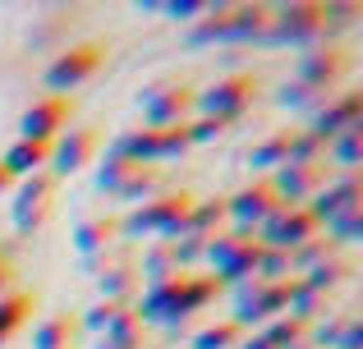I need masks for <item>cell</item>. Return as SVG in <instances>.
I'll return each mask as SVG.
<instances>
[{
	"instance_id": "6da1fadb",
	"label": "cell",
	"mask_w": 363,
	"mask_h": 349,
	"mask_svg": "<svg viewBox=\"0 0 363 349\" xmlns=\"http://www.w3.org/2000/svg\"><path fill=\"white\" fill-rule=\"evenodd\" d=\"M221 290H225V285H221L216 276L170 271V276L147 280V285L138 290V304H133V313H138L143 326L157 322V326H166V331H179V326H184L194 313H203V308L212 304Z\"/></svg>"
},
{
	"instance_id": "7a4b0ae2",
	"label": "cell",
	"mask_w": 363,
	"mask_h": 349,
	"mask_svg": "<svg viewBox=\"0 0 363 349\" xmlns=\"http://www.w3.org/2000/svg\"><path fill=\"white\" fill-rule=\"evenodd\" d=\"M189 212H194V193H157L138 202L129 216H120L124 239H179L189 234Z\"/></svg>"
},
{
	"instance_id": "3957f363",
	"label": "cell",
	"mask_w": 363,
	"mask_h": 349,
	"mask_svg": "<svg viewBox=\"0 0 363 349\" xmlns=\"http://www.w3.org/2000/svg\"><path fill=\"white\" fill-rule=\"evenodd\" d=\"M207 262H212V276L221 285H244V280L257 276V258H262V239L257 230H244V225H230V230L212 234L207 239Z\"/></svg>"
},
{
	"instance_id": "277c9868",
	"label": "cell",
	"mask_w": 363,
	"mask_h": 349,
	"mask_svg": "<svg viewBox=\"0 0 363 349\" xmlns=\"http://www.w3.org/2000/svg\"><path fill=\"white\" fill-rule=\"evenodd\" d=\"M294 280V276H290ZM290 280H244V285H235V317L230 322L248 331V326H257L262 331L272 317L290 313Z\"/></svg>"
},
{
	"instance_id": "5b68a950",
	"label": "cell",
	"mask_w": 363,
	"mask_h": 349,
	"mask_svg": "<svg viewBox=\"0 0 363 349\" xmlns=\"http://www.w3.org/2000/svg\"><path fill=\"white\" fill-rule=\"evenodd\" d=\"M138 106L147 129H175L189 125V115L198 110V92L189 83H152V88L138 92Z\"/></svg>"
},
{
	"instance_id": "8992f818",
	"label": "cell",
	"mask_w": 363,
	"mask_h": 349,
	"mask_svg": "<svg viewBox=\"0 0 363 349\" xmlns=\"http://www.w3.org/2000/svg\"><path fill=\"white\" fill-rule=\"evenodd\" d=\"M327 5H313V0H294V5L272 9V28H267V42L281 46H308L318 37H327Z\"/></svg>"
},
{
	"instance_id": "52a82bcc",
	"label": "cell",
	"mask_w": 363,
	"mask_h": 349,
	"mask_svg": "<svg viewBox=\"0 0 363 349\" xmlns=\"http://www.w3.org/2000/svg\"><path fill=\"white\" fill-rule=\"evenodd\" d=\"M101 60H106V46H101V42H74V46H65V51L46 64V88H51L55 97H69V88L88 83L92 74L101 69Z\"/></svg>"
},
{
	"instance_id": "ba28073f",
	"label": "cell",
	"mask_w": 363,
	"mask_h": 349,
	"mask_svg": "<svg viewBox=\"0 0 363 349\" xmlns=\"http://www.w3.org/2000/svg\"><path fill=\"white\" fill-rule=\"evenodd\" d=\"M257 88H262V83H257V74H244V69L240 74H225V79H216L207 92H198V110L230 125V120H240L244 110L253 106Z\"/></svg>"
},
{
	"instance_id": "9c48e42d",
	"label": "cell",
	"mask_w": 363,
	"mask_h": 349,
	"mask_svg": "<svg viewBox=\"0 0 363 349\" xmlns=\"http://www.w3.org/2000/svg\"><path fill=\"white\" fill-rule=\"evenodd\" d=\"M322 225L318 216L308 212V207H294V202H281L272 216H267L262 225H257V239H262V248H281V253H294L303 239H313Z\"/></svg>"
},
{
	"instance_id": "30bf717a",
	"label": "cell",
	"mask_w": 363,
	"mask_h": 349,
	"mask_svg": "<svg viewBox=\"0 0 363 349\" xmlns=\"http://www.w3.org/2000/svg\"><path fill=\"white\" fill-rule=\"evenodd\" d=\"M55 207V175L51 171H37L28 179H18V193H14V230L33 234L46 225V216H51Z\"/></svg>"
},
{
	"instance_id": "8fae6325",
	"label": "cell",
	"mask_w": 363,
	"mask_h": 349,
	"mask_svg": "<svg viewBox=\"0 0 363 349\" xmlns=\"http://www.w3.org/2000/svg\"><path fill=\"white\" fill-rule=\"evenodd\" d=\"M276 207H281V198H276V188H272V175H253L240 193L225 198L230 225H244V230H257V225H262Z\"/></svg>"
},
{
	"instance_id": "7c38bea8",
	"label": "cell",
	"mask_w": 363,
	"mask_h": 349,
	"mask_svg": "<svg viewBox=\"0 0 363 349\" xmlns=\"http://www.w3.org/2000/svg\"><path fill=\"white\" fill-rule=\"evenodd\" d=\"M327 179H331V166H327V161H313V166L285 161L281 171H272V188H276V198H281V202L308 207L313 198L327 188Z\"/></svg>"
},
{
	"instance_id": "4fadbf2b",
	"label": "cell",
	"mask_w": 363,
	"mask_h": 349,
	"mask_svg": "<svg viewBox=\"0 0 363 349\" xmlns=\"http://www.w3.org/2000/svg\"><path fill=\"white\" fill-rule=\"evenodd\" d=\"M74 115V101L69 97H42L33 101V106L23 110V120H18V138H33V143H55V138L65 134V125H69Z\"/></svg>"
},
{
	"instance_id": "5bb4252c",
	"label": "cell",
	"mask_w": 363,
	"mask_h": 349,
	"mask_svg": "<svg viewBox=\"0 0 363 349\" xmlns=\"http://www.w3.org/2000/svg\"><path fill=\"white\" fill-rule=\"evenodd\" d=\"M350 64L354 60H350L345 46H313L308 55H299V74H294V79L308 83V88H318V92H331L336 83H345Z\"/></svg>"
},
{
	"instance_id": "9a60e30c",
	"label": "cell",
	"mask_w": 363,
	"mask_h": 349,
	"mask_svg": "<svg viewBox=\"0 0 363 349\" xmlns=\"http://www.w3.org/2000/svg\"><path fill=\"white\" fill-rule=\"evenodd\" d=\"M359 120H363V92H359V88H350V92H336V97H327L318 110H313L308 134L318 138V143H331L340 129L359 125Z\"/></svg>"
},
{
	"instance_id": "2e32d148",
	"label": "cell",
	"mask_w": 363,
	"mask_h": 349,
	"mask_svg": "<svg viewBox=\"0 0 363 349\" xmlns=\"http://www.w3.org/2000/svg\"><path fill=\"white\" fill-rule=\"evenodd\" d=\"M88 262H97V290H101V299H111V304H133V294L143 290L138 262H129L124 253H101V258H88Z\"/></svg>"
},
{
	"instance_id": "e0dca14e",
	"label": "cell",
	"mask_w": 363,
	"mask_h": 349,
	"mask_svg": "<svg viewBox=\"0 0 363 349\" xmlns=\"http://www.w3.org/2000/svg\"><path fill=\"white\" fill-rule=\"evenodd\" d=\"M101 152V129H65L51 143V175H74L92 166Z\"/></svg>"
},
{
	"instance_id": "ac0fdd59",
	"label": "cell",
	"mask_w": 363,
	"mask_h": 349,
	"mask_svg": "<svg viewBox=\"0 0 363 349\" xmlns=\"http://www.w3.org/2000/svg\"><path fill=\"white\" fill-rule=\"evenodd\" d=\"M350 207H363V179L359 175H336V179H327V188L308 202V212L318 216V225H327V221H336L340 212H350Z\"/></svg>"
},
{
	"instance_id": "d6986e66",
	"label": "cell",
	"mask_w": 363,
	"mask_h": 349,
	"mask_svg": "<svg viewBox=\"0 0 363 349\" xmlns=\"http://www.w3.org/2000/svg\"><path fill=\"white\" fill-rule=\"evenodd\" d=\"M124 239L120 234V216H83L79 225H74V248L83 253V258H101V253H111L116 244Z\"/></svg>"
},
{
	"instance_id": "ffe728a7",
	"label": "cell",
	"mask_w": 363,
	"mask_h": 349,
	"mask_svg": "<svg viewBox=\"0 0 363 349\" xmlns=\"http://www.w3.org/2000/svg\"><path fill=\"white\" fill-rule=\"evenodd\" d=\"M0 166H5V171L14 175V184H18V179H28V175H37V171H46V166H51V143L14 138V143H9V152L0 156Z\"/></svg>"
},
{
	"instance_id": "44dd1931",
	"label": "cell",
	"mask_w": 363,
	"mask_h": 349,
	"mask_svg": "<svg viewBox=\"0 0 363 349\" xmlns=\"http://www.w3.org/2000/svg\"><path fill=\"white\" fill-rule=\"evenodd\" d=\"M290 138H294V129H276V134H267L262 143L248 147V166H253L257 175L281 171V166L290 161Z\"/></svg>"
},
{
	"instance_id": "7402d4cb",
	"label": "cell",
	"mask_w": 363,
	"mask_h": 349,
	"mask_svg": "<svg viewBox=\"0 0 363 349\" xmlns=\"http://www.w3.org/2000/svg\"><path fill=\"white\" fill-rule=\"evenodd\" d=\"M327 161L340 166V175H359V166H363V120L350 125V129H340V134L331 138L327 143Z\"/></svg>"
},
{
	"instance_id": "603a6c76",
	"label": "cell",
	"mask_w": 363,
	"mask_h": 349,
	"mask_svg": "<svg viewBox=\"0 0 363 349\" xmlns=\"http://www.w3.org/2000/svg\"><path fill=\"white\" fill-rule=\"evenodd\" d=\"M257 336H262L272 349H299V345H308L313 322H303V317H294V313H281V317H272Z\"/></svg>"
},
{
	"instance_id": "cb8c5ba5",
	"label": "cell",
	"mask_w": 363,
	"mask_h": 349,
	"mask_svg": "<svg viewBox=\"0 0 363 349\" xmlns=\"http://www.w3.org/2000/svg\"><path fill=\"white\" fill-rule=\"evenodd\" d=\"M230 225V212H225V198H194V212H189V234L198 239H212Z\"/></svg>"
},
{
	"instance_id": "d4e9b609",
	"label": "cell",
	"mask_w": 363,
	"mask_h": 349,
	"mask_svg": "<svg viewBox=\"0 0 363 349\" xmlns=\"http://www.w3.org/2000/svg\"><path fill=\"white\" fill-rule=\"evenodd\" d=\"M272 5H235L230 14V42H267Z\"/></svg>"
},
{
	"instance_id": "484cf974",
	"label": "cell",
	"mask_w": 363,
	"mask_h": 349,
	"mask_svg": "<svg viewBox=\"0 0 363 349\" xmlns=\"http://www.w3.org/2000/svg\"><path fill=\"white\" fill-rule=\"evenodd\" d=\"M340 253H345V248H340V244H336V239H331V234H327V230H318V234H313V239H303V244H299V248H294V253H290V267H294V276H303V271H313V267H322V262H331V258H340Z\"/></svg>"
},
{
	"instance_id": "4316f807",
	"label": "cell",
	"mask_w": 363,
	"mask_h": 349,
	"mask_svg": "<svg viewBox=\"0 0 363 349\" xmlns=\"http://www.w3.org/2000/svg\"><path fill=\"white\" fill-rule=\"evenodd\" d=\"M157 193H166V171H161V166H138V171L116 188L120 202H147V198H157Z\"/></svg>"
},
{
	"instance_id": "83f0119b",
	"label": "cell",
	"mask_w": 363,
	"mask_h": 349,
	"mask_svg": "<svg viewBox=\"0 0 363 349\" xmlns=\"http://www.w3.org/2000/svg\"><path fill=\"white\" fill-rule=\"evenodd\" d=\"M170 271H184V267H179V258H175V239H152L147 248H143V262H138L143 285H147V280L170 276Z\"/></svg>"
},
{
	"instance_id": "f1b7e54d",
	"label": "cell",
	"mask_w": 363,
	"mask_h": 349,
	"mask_svg": "<svg viewBox=\"0 0 363 349\" xmlns=\"http://www.w3.org/2000/svg\"><path fill=\"white\" fill-rule=\"evenodd\" d=\"M359 271V262L350 258V253H340V258H331V262H322V267H313V271H303V285H313V290H322V294H331L336 285H345L350 276Z\"/></svg>"
},
{
	"instance_id": "f546056e",
	"label": "cell",
	"mask_w": 363,
	"mask_h": 349,
	"mask_svg": "<svg viewBox=\"0 0 363 349\" xmlns=\"http://www.w3.org/2000/svg\"><path fill=\"white\" fill-rule=\"evenodd\" d=\"M230 14L235 5H212L194 28H189V42L194 46H207V42H230Z\"/></svg>"
},
{
	"instance_id": "4dcf8cb0",
	"label": "cell",
	"mask_w": 363,
	"mask_h": 349,
	"mask_svg": "<svg viewBox=\"0 0 363 349\" xmlns=\"http://www.w3.org/2000/svg\"><path fill=\"white\" fill-rule=\"evenodd\" d=\"M74 322L69 313H51L33 326V349H74Z\"/></svg>"
},
{
	"instance_id": "1f68e13d",
	"label": "cell",
	"mask_w": 363,
	"mask_h": 349,
	"mask_svg": "<svg viewBox=\"0 0 363 349\" xmlns=\"http://www.w3.org/2000/svg\"><path fill=\"white\" fill-rule=\"evenodd\" d=\"M244 341V331L230 322V317H221V322H207L203 331H194V345L189 349H235Z\"/></svg>"
},
{
	"instance_id": "d6a6232c",
	"label": "cell",
	"mask_w": 363,
	"mask_h": 349,
	"mask_svg": "<svg viewBox=\"0 0 363 349\" xmlns=\"http://www.w3.org/2000/svg\"><path fill=\"white\" fill-rule=\"evenodd\" d=\"M28 313H33V294H23V290H14V294L0 299V345L28 322Z\"/></svg>"
},
{
	"instance_id": "836d02e7",
	"label": "cell",
	"mask_w": 363,
	"mask_h": 349,
	"mask_svg": "<svg viewBox=\"0 0 363 349\" xmlns=\"http://www.w3.org/2000/svg\"><path fill=\"white\" fill-rule=\"evenodd\" d=\"M133 171H138V161H129V156L116 152V147H106V161L97 166V188H101V193H116Z\"/></svg>"
},
{
	"instance_id": "e575fe53",
	"label": "cell",
	"mask_w": 363,
	"mask_h": 349,
	"mask_svg": "<svg viewBox=\"0 0 363 349\" xmlns=\"http://www.w3.org/2000/svg\"><path fill=\"white\" fill-rule=\"evenodd\" d=\"M331 92H318V88H308V83H281V92H276V101H281L285 110H318L322 101H327Z\"/></svg>"
},
{
	"instance_id": "d590c367",
	"label": "cell",
	"mask_w": 363,
	"mask_h": 349,
	"mask_svg": "<svg viewBox=\"0 0 363 349\" xmlns=\"http://www.w3.org/2000/svg\"><path fill=\"white\" fill-rule=\"evenodd\" d=\"M322 230H327L331 239H336L340 248L350 253V244H359V239H363V207H350V212H340L336 221H327Z\"/></svg>"
},
{
	"instance_id": "8d00e7d4",
	"label": "cell",
	"mask_w": 363,
	"mask_h": 349,
	"mask_svg": "<svg viewBox=\"0 0 363 349\" xmlns=\"http://www.w3.org/2000/svg\"><path fill=\"white\" fill-rule=\"evenodd\" d=\"M294 267H290V253L281 248H262V258H257V280H290Z\"/></svg>"
},
{
	"instance_id": "74e56055",
	"label": "cell",
	"mask_w": 363,
	"mask_h": 349,
	"mask_svg": "<svg viewBox=\"0 0 363 349\" xmlns=\"http://www.w3.org/2000/svg\"><path fill=\"white\" fill-rule=\"evenodd\" d=\"M120 308H129V304H111V299H97V304L83 313V326H88L92 336H101V331H106V326L120 317Z\"/></svg>"
},
{
	"instance_id": "f35d334b",
	"label": "cell",
	"mask_w": 363,
	"mask_h": 349,
	"mask_svg": "<svg viewBox=\"0 0 363 349\" xmlns=\"http://www.w3.org/2000/svg\"><path fill=\"white\" fill-rule=\"evenodd\" d=\"M161 14H170V18H184V23H198V18L212 9V0H166V5H157Z\"/></svg>"
},
{
	"instance_id": "ab89813d",
	"label": "cell",
	"mask_w": 363,
	"mask_h": 349,
	"mask_svg": "<svg viewBox=\"0 0 363 349\" xmlns=\"http://www.w3.org/2000/svg\"><path fill=\"white\" fill-rule=\"evenodd\" d=\"M225 134V120H212V115H198V120H189V143H216V138Z\"/></svg>"
},
{
	"instance_id": "60d3db41",
	"label": "cell",
	"mask_w": 363,
	"mask_h": 349,
	"mask_svg": "<svg viewBox=\"0 0 363 349\" xmlns=\"http://www.w3.org/2000/svg\"><path fill=\"white\" fill-rule=\"evenodd\" d=\"M336 349H363V322L354 313L345 317V331H340V341H336Z\"/></svg>"
},
{
	"instance_id": "b9f144b4",
	"label": "cell",
	"mask_w": 363,
	"mask_h": 349,
	"mask_svg": "<svg viewBox=\"0 0 363 349\" xmlns=\"http://www.w3.org/2000/svg\"><path fill=\"white\" fill-rule=\"evenodd\" d=\"M14 285H18V271H14V262H9V253L0 248V299L14 294Z\"/></svg>"
},
{
	"instance_id": "7bdbcfd3",
	"label": "cell",
	"mask_w": 363,
	"mask_h": 349,
	"mask_svg": "<svg viewBox=\"0 0 363 349\" xmlns=\"http://www.w3.org/2000/svg\"><path fill=\"white\" fill-rule=\"evenodd\" d=\"M235 349H272V345H267V341H262V336H257V331H253V336H244V341H240V345H235Z\"/></svg>"
},
{
	"instance_id": "ee69618b",
	"label": "cell",
	"mask_w": 363,
	"mask_h": 349,
	"mask_svg": "<svg viewBox=\"0 0 363 349\" xmlns=\"http://www.w3.org/2000/svg\"><path fill=\"white\" fill-rule=\"evenodd\" d=\"M9 188H14V175H9L5 166H0V193H9Z\"/></svg>"
},
{
	"instance_id": "f6af8a7d",
	"label": "cell",
	"mask_w": 363,
	"mask_h": 349,
	"mask_svg": "<svg viewBox=\"0 0 363 349\" xmlns=\"http://www.w3.org/2000/svg\"><path fill=\"white\" fill-rule=\"evenodd\" d=\"M97 349H116V345H106V341H97Z\"/></svg>"
},
{
	"instance_id": "bcb514c9",
	"label": "cell",
	"mask_w": 363,
	"mask_h": 349,
	"mask_svg": "<svg viewBox=\"0 0 363 349\" xmlns=\"http://www.w3.org/2000/svg\"><path fill=\"white\" fill-rule=\"evenodd\" d=\"M299 349H318V345H299Z\"/></svg>"
}]
</instances>
